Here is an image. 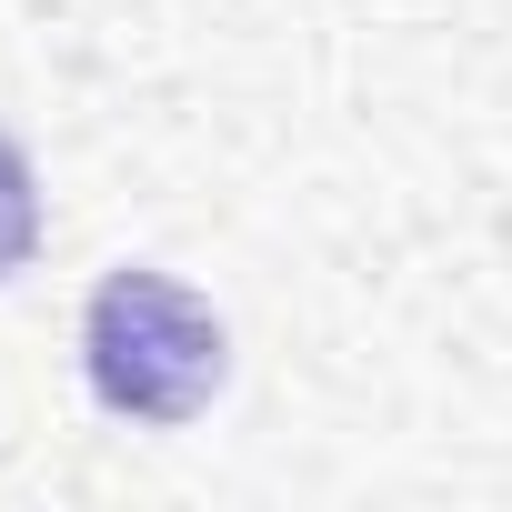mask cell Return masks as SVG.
<instances>
[{"instance_id": "6da1fadb", "label": "cell", "mask_w": 512, "mask_h": 512, "mask_svg": "<svg viewBox=\"0 0 512 512\" xmlns=\"http://www.w3.org/2000/svg\"><path fill=\"white\" fill-rule=\"evenodd\" d=\"M81 372H91V402H101L111 422L171 432V422H201V412L221 402V382H231V332H221V312H211L191 282L131 262V272H111V282L91 292V312H81Z\"/></svg>"}, {"instance_id": "7a4b0ae2", "label": "cell", "mask_w": 512, "mask_h": 512, "mask_svg": "<svg viewBox=\"0 0 512 512\" xmlns=\"http://www.w3.org/2000/svg\"><path fill=\"white\" fill-rule=\"evenodd\" d=\"M41 251V181H31V161H21V141L0 131V282H11L21 262Z\"/></svg>"}]
</instances>
